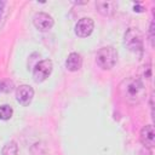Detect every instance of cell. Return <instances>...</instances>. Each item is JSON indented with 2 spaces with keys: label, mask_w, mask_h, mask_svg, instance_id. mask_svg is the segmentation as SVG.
<instances>
[{
  "label": "cell",
  "mask_w": 155,
  "mask_h": 155,
  "mask_svg": "<svg viewBox=\"0 0 155 155\" xmlns=\"http://www.w3.org/2000/svg\"><path fill=\"white\" fill-rule=\"evenodd\" d=\"M121 99L130 105L140 104L147 97V88L143 81L136 76H128L124 79L117 87Z\"/></svg>",
  "instance_id": "obj_1"
},
{
  "label": "cell",
  "mask_w": 155,
  "mask_h": 155,
  "mask_svg": "<svg viewBox=\"0 0 155 155\" xmlns=\"http://www.w3.org/2000/svg\"><path fill=\"white\" fill-rule=\"evenodd\" d=\"M124 44L125 46L133 53L140 56L144 48V39L143 34L137 28H128L124 34Z\"/></svg>",
  "instance_id": "obj_2"
},
{
  "label": "cell",
  "mask_w": 155,
  "mask_h": 155,
  "mask_svg": "<svg viewBox=\"0 0 155 155\" xmlns=\"http://www.w3.org/2000/svg\"><path fill=\"white\" fill-rule=\"evenodd\" d=\"M117 62V51L113 46H104L97 51L96 63L103 70H109L114 68Z\"/></svg>",
  "instance_id": "obj_3"
},
{
  "label": "cell",
  "mask_w": 155,
  "mask_h": 155,
  "mask_svg": "<svg viewBox=\"0 0 155 155\" xmlns=\"http://www.w3.org/2000/svg\"><path fill=\"white\" fill-rule=\"evenodd\" d=\"M53 70V63L51 59H42L39 61L33 67V80L36 84L45 81Z\"/></svg>",
  "instance_id": "obj_4"
},
{
  "label": "cell",
  "mask_w": 155,
  "mask_h": 155,
  "mask_svg": "<svg viewBox=\"0 0 155 155\" xmlns=\"http://www.w3.org/2000/svg\"><path fill=\"white\" fill-rule=\"evenodd\" d=\"M53 18L46 12H38L33 17V24L40 31H48L53 27Z\"/></svg>",
  "instance_id": "obj_5"
},
{
  "label": "cell",
  "mask_w": 155,
  "mask_h": 155,
  "mask_svg": "<svg viewBox=\"0 0 155 155\" xmlns=\"http://www.w3.org/2000/svg\"><path fill=\"white\" fill-rule=\"evenodd\" d=\"M93 29H94L93 19L88 18V17H84V18H81L76 22L74 31L79 38H87L92 34Z\"/></svg>",
  "instance_id": "obj_6"
},
{
  "label": "cell",
  "mask_w": 155,
  "mask_h": 155,
  "mask_svg": "<svg viewBox=\"0 0 155 155\" xmlns=\"http://www.w3.org/2000/svg\"><path fill=\"white\" fill-rule=\"evenodd\" d=\"M33 98H34V90H33L31 86L21 85V86L17 87V90H16V99L21 105L28 107L31 103Z\"/></svg>",
  "instance_id": "obj_7"
},
{
  "label": "cell",
  "mask_w": 155,
  "mask_h": 155,
  "mask_svg": "<svg viewBox=\"0 0 155 155\" xmlns=\"http://www.w3.org/2000/svg\"><path fill=\"white\" fill-rule=\"evenodd\" d=\"M139 139L144 148L147 149H153L155 147V131L153 125H147L140 130L139 133Z\"/></svg>",
  "instance_id": "obj_8"
},
{
  "label": "cell",
  "mask_w": 155,
  "mask_h": 155,
  "mask_svg": "<svg viewBox=\"0 0 155 155\" xmlns=\"http://www.w3.org/2000/svg\"><path fill=\"white\" fill-rule=\"evenodd\" d=\"M96 7L98 12L105 17H110L115 13L117 8L116 1H96Z\"/></svg>",
  "instance_id": "obj_9"
},
{
  "label": "cell",
  "mask_w": 155,
  "mask_h": 155,
  "mask_svg": "<svg viewBox=\"0 0 155 155\" xmlns=\"http://www.w3.org/2000/svg\"><path fill=\"white\" fill-rule=\"evenodd\" d=\"M82 65V57L78 52H71L65 59V67L69 71H78Z\"/></svg>",
  "instance_id": "obj_10"
},
{
  "label": "cell",
  "mask_w": 155,
  "mask_h": 155,
  "mask_svg": "<svg viewBox=\"0 0 155 155\" xmlns=\"http://www.w3.org/2000/svg\"><path fill=\"white\" fill-rule=\"evenodd\" d=\"M1 155H18V145L15 140L5 143L1 149Z\"/></svg>",
  "instance_id": "obj_11"
},
{
  "label": "cell",
  "mask_w": 155,
  "mask_h": 155,
  "mask_svg": "<svg viewBox=\"0 0 155 155\" xmlns=\"http://www.w3.org/2000/svg\"><path fill=\"white\" fill-rule=\"evenodd\" d=\"M12 115H13V109L11 105H8V104L0 105V120H4V121L10 120L12 117Z\"/></svg>",
  "instance_id": "obj_12"
},
{
  "label": "cell",
  "mask_w": 155,
  "mask_h": 155,
  "mask_svg": "<svg viewBox=\"0 0 155 155\" xmlns=\"http://www.w3.org/2000/svg\"><path fill=\"white\" fill-rule=\"evenodd\" d=\"M12 90V82L8 80H1L0 81V91L2 92H10Z\"/></svg>",
  "instance_id": "obj_13"
},
{
  "label": "cell",
  "mask_w": 155,
  "mask_h": 155,
  "mask_svg": "<svg viewBox=\"0 0 155 155\" xmlns=\"http://www.w3.org/2000/svg\"><path fill=\"white\" fill-rule=\"evenodd\" d=\"M149 40H150V45L154 46V21L150 22V27H149Z\"/></svg>",
  "instance_id": "obj_14"
},
{
  "label": "cell",
  "mask_w": 155,
  "mask_h": 155,
  "mask_svg": "<svg viewBox=\"0 0 155 155\" xmlns=\"http://www.w3.org/2000/svg\"><path fill=\"white\" fill-rule=\"evenodd\" d=\"M137 155H153V153H151V150H150V149L144 148V149L139 150V151L137 153Z\"/></svg>",
  "instance_id": "obj_15"
},
{
  "label": "cell",
  "mask_w": 155,
  "mask_h": 155,
  "mask_svg": "<svg viewBox=\"0 0 155 155\" xmlns=\"http://www.w3.org/2000/svg\"><path fill=\"white\" fill-rule=\"evenodd\" d=\"M5 1H0V18H1V13H2V7L5 6Z\"/></svg>",
  "instance_id": "obj_16"
}]
</instances>
